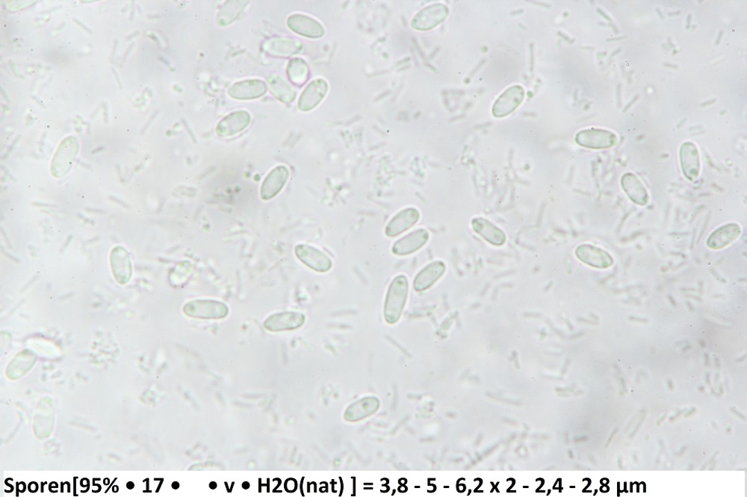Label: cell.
<instances>
[{"instance_id": "obj_1", "label": "cell", "mask_w": 747, "mask_h": 497, "mask_svg": "<svg viewBox=\"0 0 747 497\" xmlns=\"http://www.w3.org/2000/svg\"><path fill=\"white\" fill-rule=\"evenodd\" d=\"M409 293L408 280L404 275L396 276L387 292L384 305V318L390 324L399 320Z\"/></svg>"}, {"instance_id": "obj_2", "label": "cell", "mask_w": 747, "mask_h": 497, "mask_svg": "<svg viewBox=\"0 0 747 497\" xmlns=\"http://www.w3.org/2000/svg\"><path fill=\"white\" fill-rule=\"evenodd\" d=\"M185 314L191 318L218 320L227 316L229 309L226 304L210 300H196L187 302L183 308Z\"/></svg>"}, {"instance_id": "obj_3", "label": "cell", "mask_w": 747, "mask_h": 497, "mask_svg": "<svg viewBox=\"0 0 747 497\" xmlns=\"http://www.w3.org/2000/svg\"><path fill=\"white\" fill-rule=\"evenodd\" d=\"M576 142L586 148L601 150L614 146L618 142V137L611 131L589 128L577 133Z\"/></svg>"}, {"instance_id": "obj_4", "label": "cell", "mask_w": 747, "mask_h": 497, "mask_svg": "<svg viewBox=\"0 0 747 497\" xmlns=\"http://www.w3.org/2000/svg\"><path fill=\"white\" fill-rule=\"evenodd\" d=\"M448 14V8L444 4L430 6L419 12L412 21L415 30L426 31L444 22Z\"/></svg>"}, {"instance_id": "obj_5", "label": "cell", "mask_w": 747, "mask_h": 497, "mask_svg": "<svg viewBox=\"0 0 747 497\" xmlns=\"http://www.w3.org/2000/svg\"><path fill=\"white\" fill-rule=\"evenodd\" d=\"M295 254L303 264L317 272H328L333 266L330 257L315 247L298 245L295 247Z\"/></svg>"}, {"instance_id": "obj_6", "label": "cell", "mask_w": 747, "mask_h": 497, "mask_svg": "<svg viewBox=\"0 0 747 497\" xmlns=\"http://www.w3.org/2000/svg\"><path fill=\"white\" fill-rule=\"evenodd\" d=\"M524 90L522 86H514L507 89L495 101L493 115L495 117H504L511 114L522 103Z\"/></svg>"}, {"instance_id": "obj_7", "label": "cell", "mask_w": 747, "mask_h": 497, "mask_svg": "<svg viewBox=\"0 0 747 497\" xmlns=\"http://www.w3.org/2000/svg\"><path fill=\"white\" fill-rule=\"evenodd\" d=\"M578 259L585 264L598 269L610 268L614 264L612 255L603 248L589 244L578 246L576 250Z\"/></svg>"}, {"instance_id": "obj_8", "label": "cell", "mask_w": 747, "mask_h": 497, "mask_svg": "<svg viewBox=\"0 0 747 497\" xmlns=\"http://www.w3.org/2000/svg\"><path fill=\"white\" fill-rule=\"evenodd\" d=\"M328 82L323 79H317L310 83L304 89L299 101V108L306 113L315 108L328 93Z\"/></svg>"}, {"instance_id": "obj_9", "label": "cell", "mask_w": 747, "mask_h": 497, "mask_svg": "<svg viewBox=\"0 0 747 497\" xmlns=\"http://www.w3.org/2000/svg\"><path fill=\"white\" fill-rule=\"evenodd\" d=\"M287 23L293 32L307 38L319 39L325 35L324 27L314 18L307 15L292 14Z\"/></svg>"}, {"instance_id": "obj_10", "label": "cell", "mask_w": 747, "mask_h": 497, "mask_svg": "<svg viewBox=\"0 0 747 497\" xmlns=\"http://www.w3.org/2000/svg\"><path fill=\"white\" fill-rule=\"evenodd\" d=\"M680 162L682 171L690 181L696 180L700 173L701 162L697 146L691 142H686L680 148Z\"/></svg>"}, {"instance_id": "obj_11", "label": "cell", "mask_w": 747, "mask_h": 497, "mask_svg": "<svg viewBox=\"0 0 747 497\" xmlns=\"http://www.w3.org/2000/svg\"><path fill=\"white\" fill-rule=\"evenodd\" d=\"M290 177V171L283 165L274 168L264 180L261 195L264 200H270L282 191Z\"/></svg>"}, {"instance_id": "obj_12", "label": "cell", "mask_w": 747, "mask_h": 497, "mask_svg": "<svg viewBox=\"0 0 747 497\" xmlns=\"http://www.w3.org/2000/svg\"><path fill=\"white\" fill-rule=\"evenodd\" d=\"M429 237L426 229H417L396 242L393 246V253L400 256L410 255L425 246Z\"/></svg>"}, {"instance_id": "obj_13", "label": "cell", "mask_w": 747, "mask_h": 497, "mask_svg": "<svg viewBox=\"0 0 747 497\" xmlns=\"http://www.w3.org/2000/svg\"><path fill=\"white\" fill-rule=\"evenodd\" d=\"M419 217V211L417 208H406L390 221L386 227L385 233L390 237L398 236L416 224Z\"/></svg>"}, {"instance_id": "obj_14", "label": "cell", "mask_w": 747, "mask_h": 497, "mask_svg": "<svg viewBox=\"0 0 747 497\" xmlns=\"http://www.w3.org/2000/svg\"><path fill=\"white\" fill-rule=\"evenodd\" d=\"M266 92V84L265 81L260 79L238 81L228 90L230 97L243 100L261 97Z\"/></svg>"}, {"instance_id": "obj_15", "label": "cell", "mask_w": 747, "mask_h": 497, "mask_svg": "<svg viewBox=\"0 0 747 497\" xmlns=\"http://www.w3.org/2000/svg\"><path fill=\"white\" fill-rule=\"evenodd\" d=\"M305 316L299 312H283L266 320L264 326L272 331H282L298 329L303 325Z\"/></svg>"}, {"instance_id": "obj_16", "label": "cell", "mask_w": 747, "mask_h": 497, "mask_svg": "<svg viewBox=\"0 0 747 497\" xmlns=\"http://www.w3.org/2000/svg\"><path fill=\"white\" fill-rule=\"evenodd\" d=\"M251 115L246 110H238L225 117L217 126V134L229 137L241 133L251 123Z\"/></svg>"}, {"instance_id": "obj_17", "label": "cell", "mask_w": 747, "mask_h": 497, "mask_svg": "<svg viewBox=\"0 0 747 497\" xmlns=\"http://www.w3.org/2000/svg\"><path fill=\"white\" fill-rule=\"evenodd\" d=\"M264 51L275 57L287 58L303 51V44L297 40L274 39L265 42Z\"/></svg>"}, {"instance_id": "obj_18", "label": "cell", "mask_w": 747, "mask_h": 497, "mask_svg": "<svg viewBox=\"0 0 747 497\" xmlns=\"http://www.w3.org/2000/svg\"><path fill=\"white\" fill-rule=\"evenodd\" d=\"M621 186L626 195L639 206H645L649 202V193L641 179L636 175L627 173L621 178Z\"/></svg>"}, {"instance_id": "obj_19", "label": "cell", "mask_w": 747, "mask_h": 497, "mask_svg": "<svg viewBox=\"0 0 747 497\" xmlns=\"http://www.w3.org/2000/svg\"><path fill=\"white\" fill-rule=\"evenodd\" d=\"M446 269L444 262L437 261L427 265L416 276L413 282V288L418 292L424 291L432 286L441 276L444 274Z\"/></svg>"}, {"instance_id": "obj_20", "label": "cell", "mask_w": 747, "mask_h": 497, "mask_svg": "<svg viewBox=\"0 0 747 497\" xmlns=\"http://www.w3.org/2000/svg\"><path fill=\"white\" fill-rule=\"evenodd\" d=\"M472 226L477 234L492 245L500 246L506 242V235L502 230L484 217L473 218Z\"/></svg>"}, {"instance_id": "obj_21", "label": "cell", "mask_w": 747, "mask_h": 497, "mask_svg": "<svg viewBox=\"0 0 747 497\" xmlns=\"http://www.w3.org/2000/svg\"><path fill=\"white\" fill-rule=\"evenodd\" d=\"M741 233L739 225L728 224L715 230L708 237L707 244L713 250H720L737 240Z\"/></svg>"}, {"instance_id": "obj_22", "label": "cell", "mask_w": 747, "mask_h": 497, "mask_svg": "<svg viewBox=\"0 0 747 497\" xmlns=\"http://www.w3.org/2000/svg\"><path fill=\"white\" fill-rule=\"evenodd\" d=\"M113 271L116 280L122 284L131 279V265L130 259L124 248H115L112 255Z\"/></svg>"}, {"instance_id": "obj_23", "label": "cell", "mask_w": 747, "mask_h": 497, "mask_svg": "<svg viewBox=\"0 0 747 497\" xmlns=\"http://www.w3.org/2000/svg\"><path fill=\"white\" fill-rule=\"evenodd\" d=\"M272 93L282 102L291 103L295 97V93L287 81L278 75H270L267 79Z\"/></svg>"}, {"instance_id": "obj_24", "label": "cell", "mask_w": 747, "mask_h": 497, "mask_svg": "<svg viewBox=\"0 0 747 497\" xmlns=\"http://www.w3.org/2000/svg\"><path fill=\"white\" fill-rule=\"evenodd\" d=\"M290 80L297 86L305 84L309 78V68L305 61L300 58L292 59L287 67Z\"/></svg>"}, {"instance_id": "obj_25", "label": "cell", "mask_w": 747, "mask_h": 497, "mask_svg": "<svg viewBox=\"0 0 747 497\" xmlns=\"http://www.w3.org/2000/svg\"><path fill=\"white\" fill-rule=\"evenodd\" d=\"M247 1H228L220 9L218 14V23L220 26H227L233 23L247 5Z\"/></svg>"}, {"instance_id": "obj_26", "label": "cell", "mask_w": 747, "mask_h": 497, "mask_svg": "<svg viewBox=\"0 0 747 497\" xmlns=\"http://www.w3.org/2000/svg\"><path fill=\"white\" fill-rule=\"evenodd\" d=\"M513 484V482L512 480H507L505 483H500L499 485H498L497 487H498V489H499V491H501V492L507 491V490L511 489Z\"/></svg>"}, {"instance_id": "obj_27", "label": "cell", "mask_w": 747, "mask_h": 497, "mask_svg": "<svg viewBox=\"0 0 747 497\" xmlns=\"http://www.w3.org/2000/svg\"><path fill=\"white\" fill-rule=\"evenodd\" d=\"M50 491L53 493L58 491V484L57 483H52L50 485Z\"/></svg>"}, {"instance_id": "obj_28", "label": "cell", "mask_w": 747, "mask_h": 497, "mask_svg": "<svg viewBox=\"0 0 747 497\" xmlns=\"http://www.w3.org/2000/svg\"><path fill=\"white\" fill-rule=\"evenodd\" d=\"M38 490H39V485L38 484H36V485L35 487H33V483H31L29 485V491L30 492L35 493L36 491H38Z\"/></svg>"}, {"instance_id": "obj_29", "label": "cell", "mask_w": 747, "mask_h": 497, "mask_svg": "<svg viewBox=\"0 0 747 497\" xmlns=\"http://www.w3.org/2000/svg\"><path fill=\"white\" fill-rule=\"evenodd\" d=\"M81 485L82 487H89V481H88V480H87V478H83V480L81 482Z\"/></svg>"}, {"instance_id": "obj_30", "label": "cell", "mask_w": 747, "mask_h": 497, "mask_svg": "<svg viewBox=\"0 0 747 497\" xmlns=\"http://www.w3.org/2000/svg\"><path fill=\"white\" fill-rule=\"evenodd\" d=\"M616 432H617V429H616V430H615V431H614L613 432L612 435V436H611V437L609 438V440H608V441H607V445H606V447H607V445H609V444L611 443V442H612V439H614V436H615V435H616Z\"/></svg>"}, {"instance_id": "obj_31", "label": "cell", "mask_w": 747, "mask_h": 497, "mask_svg": "<svg viewBox=\"0 0 747 497\" xmlns=\"http://www.w3.org/2000/svg\"><path fill=\"white\" fill-rule=\"evenodd\" d=\"M480 485H481L480 482H479V480H476L472 485V487H473V489H477V487H479V486H480Z\"/></svg>"}, {"instance_id": "obj_32", "label": "cell", "mask_w": 747, "mask_h": 497, "mask_svg": "<svg viewBox=\"0 0 747 497\" xmlns=\"http://www.w3.org/2000/svg\"><path fill=\"white\" fill-rule=\"evenodd\" d=\"M134 487H135V484L133 482H129L126 484V487H127L128 489L132 490V489H134Z\"/></svg>"}, {"instance_id": "obj_33", "label": "cell", "mask_w": 747, "mask_h": 497, "mask_svg": "<svg viewBox=\"0 0 747 497\" xmlns=\"http://www.w3.org/2000/svg\"><path fill=\"white\" fill-rule=\"evenodd\" d=\"M682 412H683V411H681L678 412V413H677L676 414V416H674L672 417V418H670V420H675L676 418H677L678 417H679L680 414H681V413Z\"/></svg>"}, {"instance_id": "obj_34", "label": "cell", "mask_w": 747, "mask_h": 497, "mask_svg": "<svg viewBox=\"0 0 747 497\" xmlns=\"http://www.w3.org/2000/svg\"><path fill=\"white\" fill-rule=\"evenodd\" d=\"M695 411H696V409H693L692 410H690V411H689V412H688V413L686 414V418H688V417H689V416H692V414H693L694 413H695Z\"/></svg>"}, {"instance_id": "obj_35", "label": "cell", "mask_w": 747, "mask_h": 497, "mask_svg": "<svg viewBox=\"0 0 747 497\" xmlns=\"http://www.w3.org/2000/svg\"><path fill=\"white\" fill-rule=\"evenodd\" d=\"M666 416H667V414H665V416H663V417H662L661 418H660V419H659V420L658 421V425H661V422H663V420H665V419L666 418Z\"/></svg>"}, {"instance_id": "obj_36", "label": "cell", "mask_w": 747, "mask_h": 497, "mask_svg": "<svg viewBox=\"0 0 747 497\" xmlns=\"http://www.w3.org/2000/svg\"><path fill=\"white\" fill-rule=\"evenodd\" d=\"M618 464H619V465H620L619 467H620L621 469L623 468L621 458H619V460H618Z\"/></svg>"}, {"instance_id": "obj_37", "label": "cell", "mask_w": 747, "mask_h": 497, "mask_svg": "<svg viewBox=\"0 0 747 497\" xmlns=\"http://www.w3.org/2000/svg\"><path fill=\"white\" fill-rule=\"evenodd\" d=\"M734 412L737 414V417H739V418H741L742 419H744V417L742 416V414H741L740 413L737 412L735 411H734Z\"/></svg>"}, {"instance_id": "obj_38", "label": "cell", "mask_w": 747, "mask_h": 497, "mask_svg": "<svg viewBox=\"0 0 747 497\" xmlns=\"http://www.w3.org/2000/svg\"><path fill=\"white\" fill-rule=\"evenodd\" d=\"M633 457H634V462H639V461H638V456H636V455H634V456H633Z\"/></svg>"}, {"instance_id": "obj_39", "label": "cell", "mask_w": 747, "mask_h": 497, "mask_svg": "<svg viewBox=\"0 0 747 497\" xmlns=\"http://www.w3.org/2000/svg\"><path fill=\"white\" fill-rule=\"evenodd\" d=\"M731 431H732L731 427H728L727 429H726V433H730Z\"/></svg>"}, {"instance_id": "obj_40", "label": "cell", "mask_w": 747, "mask_h": 497, "mask_svg": "<svg viewBox=\"0 0 747 497\" xmlns=\"http://www.w3.org/2000/svg\"><path fill=\"white\" fill-rule=\"evenodd\" d=\"M105 481H106V483L104 482L105 485H108L109 484V482H108L109 480H108V478H106V480Z\"/></svg>"}]
</instances>
